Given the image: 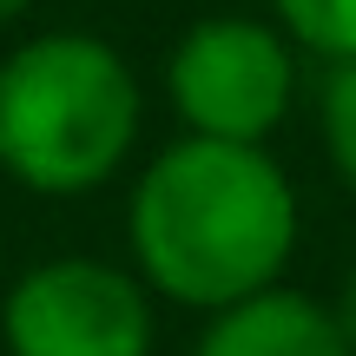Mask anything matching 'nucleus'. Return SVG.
I'll return each mask as SVG.
<instances>
[{
  "instance_id": "obj_2",
  "label": "nucleus",
  "mask_w": 356,
  "mask_h": 356,
  "mask_svg": "<svg viewBox=\"0 0 356 356\" xmlns=\"http://www.w3.org/2000/svg\"><path fill=\"white\" fill-rule=\"evenodd\" d=\"M139 139V79L99 33H33L0 60V172L40 198L99 191Z\"/></svg>"
},
{
  "instance_id": "obj_1",
  "label": "nucleus",
  "mask_w": 356,
  "mask_h": 356,
  "mask_svg": "<svg viewBox=\"0 0 356 356\" xmlns=\"http://www.w3.org/2000/svg\"><path fill=\"white\" fill-rule=\"evenodd\" d=\"M126 238L145 291L211 317L284 284L297 251V191L264 145L185 132L139 172Z\"/></svg>"
},
{
  "instance_id": "obj_5",
  "label": "nucleus",
  "mask_w": 356,
  "mask_h": 356,
  "mask_svg": "<svg viewBox=\"0 0 356 356\" xmlns=\"http://www.w3.org/2000/svg\"><path fill=\"white\" fill-rule=\"evenodd\" d=\"M191 356H350V343L330 304L291 291V284H270L231 310H211Z\"/></svg>"
},
{
  "instance_id": "obj_9",
  "label": "nucleus",
  "mask_w": 356,
  "mask_h": 356,
  "mask_svg": "<svg viewBox=\"0 0 356 356\" xmlns=\"http://www.w3.org/2000/svg\"><path fill=\"white\" fill-rule=\"evenodd\" d=\"M26 7H33V0H0V26H13V20H20Z\"/></svg>"
},
{
  "instance_id": "obj_7",
  "label": "nucleus",
  "mask_w": 356,
  "mask_h": 356,
  "mask_svg": "<svg viewBox=\"0 0 356 356\" xmlns=\"http://www.w3.org/2000/svg\"><path fill=\"white\" fill-rule=\"evenodd\" d=\"M317 126H323V152H330L337 178L356 191V60H337L330 73H323Z\"/></svg>"
},
{
  "instance_id": "obj_4",
  "label": "nucleus",
  "mask_w": 356,
  "mask_h": 356,
  "mask_svg": "<svg viewBox=\"0 0 356 356\" xmlns=\"http://www.w3.org/2000/svg\"><path fill=\"white\" fill-rule=\"evenodd\" d=\"M7 356H152V291L106 257H47L0 297Z\"/></svg>"
},
{
  "instance_id": "obj_3",
  "label": "nucleus",
  "mask_w": 356,
  "mask_h": 356,
  "mask_svg": "<svg viewBox=\"0 0 356 356\" xmlns=\"http://www.w3.org/2000/svg\"><path fill=\"white\" fill-rule=\"evenodd\" d=\"M165 92L191 139L264 145L297 99V47L277 20L211 13L172 47Z\"/></svg>"
},
{
  "instance_id": "obj_6",
  "label": "nucleus",
  "mask_w": 356,
  "mask_h": 356,
  "mask_svg": "<svg viewBox=\"0 0 356 356\" xmlns=\"http://www.w3.org/2000/svg\"><path fill=\"white\" fill-rule=\"evenodd\" d=\"M270 20L323 66L356 60V0H270Z\"/></svg>"
},
{
  "instance_id": "obj_8",
  "label": "nucleus",
  "mask_w": 356,
  "mask_h": 356,
  "mask_svg": "<svg viewBox=\"0 0 356 356\" xmlns=\"http://www.w3.org/2000/svg\"><path fill=\"white\" fill-rule=\"evenodd\" d=\"M337 330H343V343H350V356H356V270L343 277V291H337Z\"/></svg>"
}]
</instances>
